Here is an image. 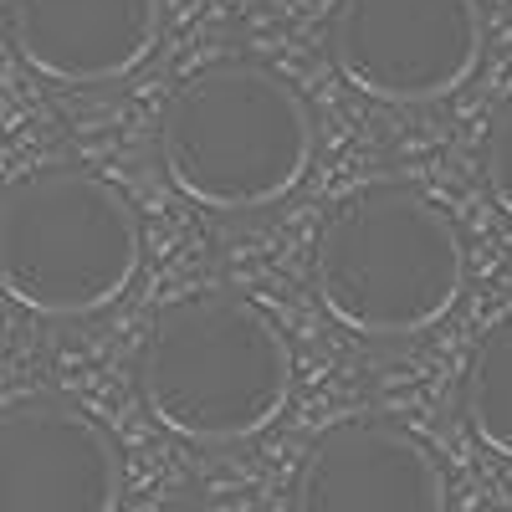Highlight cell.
<instances>
[{
    "label": "cell",
    "instance_id": "7",
    "mask_svg": "<svg viewBox=\"0 0 512 512\" xmlns=\"http://www.w3.org/2000/svg\"><path fill=\"white\" fill-rule=\"evenodd\" d=\"M292 512H446V472L405 425L349 415L297 461Z\"/></svg>",
    "mask_w": 512,
    "mask_h": 512
},
{
    "label": "cell",
    "instance_id": "10",
    "mask_svg": "<svg viewBox=\"0 0 512 512\" xmlns=\"http://www.w3.org/2000/svg\"><path fill=\"white\" fill-rule=\"evenodd\" d=\"M482 175H487V190L492 200L512 216V98L492 113L487 123V144H482Z\"/></svg>",
    "mask_w": 512,
    "mask_h": 512
},
{
    "label": "cell",
    "instance_id": "4",
    "mask_svg": "<svg viewBox=\"0 0 512 512\" xmlns=\"http://www.w3.org/2000/svg\"><path fill=\"white\" fill-rule=\"evenodd\" d=\"M144 267L139 210L88 169H36L0 195V292L41 318H93Z\"/></svg>",
    "mask_w": 512,
    "mask_h": 512
},
{
    "label": "cell",
    "instance_id": "6",
    "mask_svg": "<svg viewBox=\"0 0 512 512\" xmlns=\"http://www.w3.org/2000/svg\"><path fill=\"white\" fill-rule=\"evenodd\" d=\"M123 456L103 420L62 395L0 410V512H118Z\"/></svg>",
    "mask_w": 512,
    "mask_h": 512
},
{
    "label": "cell",
    "instance_id": "9",
    "mask_svg": "<svg viewBox=\"0 0 512 512\" xmlns=\"http://www.w3.org/2000/svg\"><path fill=\"white\" fill-rule=\"evenodd\" d=\"M461 415L487 451L512 461V318L477 338L461 374Z\"/></svg>",
    "mask_w": 512,
    "mask_h": 512
},
{
    "label": "cell",
    "instance_id": "8",
    "mask_svg": "<svg viewBox=\"0 0 512 512\" xmlns=\"http://www.w3.org/2000/svg\"><path fill=\"white\" fill-rule=\"evenodd\" d=\"M16 57L62 88L139 72L164 31V0H6Z\"/></svg>",
    "mask_w": 512,
    "mask_h": 512
},
{
    "label": "cell",
    "instance_id": "3",
    "mask_svg": "<svg viewBox=\"0 0 512 512\" xmlns=\"http://www.w3.org/2000/svg\"><path fill=\"white\" fill-rule=\"evenodd\" d=\"M313 287L338 328L359 338H410L456 308L466 246L446 210L415 185H364L323 221Z\"/></svg>",
    "mask_w": 512,
    "mask_h": 512
},
{
    "label": "cell",
    "instance_id": "1",
    "mask_svg": "<svg viewBox=\"0 0 512 512\" xmlns=\"http://www.w3.org/2000/svg\"><path fill=\"white\" fill-rule=\"evenodd\" d=\"M134 390L180 441H251L292 400V349L256 303L205 287L154 313L134 364Z\"/></svg>",
    "mask_w": 512,
    "mask_h": 512
},
{
    "label": "cell",
    "instance_id": "5",
    "mask_svg": "<svg viewBox=\"0 0 512 512\" xmlns=\"http://www.w3.org/2000/svg\"><path fill=\"white\" fill-rule=\"evenodd\" d=\"M482 0H338L328 57L354 93L420 108L451 98L482 67Z\"/></svg>",
    "mask_w": 512,
    "mask_h": 512
},
{
    "label": "cell",
    "instance_id": "2",
    "mask_svg": "<svg viewBox=\"0 0 512 512\" xmlns=\"http://www.w3.org/2000/svg\"><path fill=\"white\" fill-rule=\"evenodd\" d=\"M313 108L282 72L251 57L190 72L159 113V164L205 210L287 200L313 164Z\"/></svg>",
    "mask_w": 512,
    "mask_h": 512
}]
</instances>
